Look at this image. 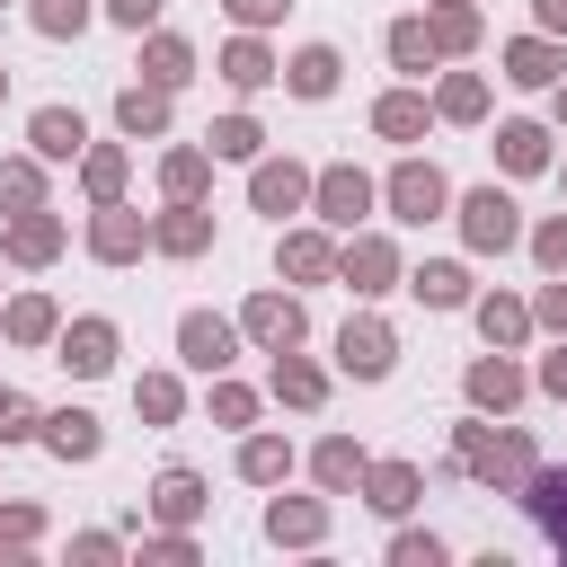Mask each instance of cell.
I'll return each mask as SVG.
<instances>
[{"label": "cell", "instance_id": "47", "mask_svg": "<svg viewBox=\"0 0 567 567\" xmlns=\"http://www.w3.org/2000/svg\"><path fill=\"white\" fill-rule=\"evenodd\" d=\"M230 9H239V18H248V27H257V18H275V9H284V0H230Z\"/></svg>", "mask_w": 567, "mask_h": 567}, {"label": "cell", "instance_id": "32", "mask_svg": "<svg viewBox=\"0 0 567 567\" xmlns=\"http://www.w3.org/2000/svg\"><path fill=\"white\" fill-rule=\"evenodd\" d=\"M284 266H292V275H328V239H292Z\"/></svg>", "mask_w": 567, "mask_h": 567}, {"label": "cell", "instance_id": "16", "mask_svg": "<svg viewBox=\"0 0 567 567\" xmlns=\"http://www.w3.org/2000/svg\"><path fill=\"white\" fill-rule=\"evenodd\" d=\"M514 390H523V381H514V363H478V372H470V399H478V408H505Z\"/></svg>", "mask_w": 567, "mask_h": 567}, {"label": "cell", "instance_id": "3", "mask_svg": "<svg viewBox=\"0 0 567 567\" xmlns=\"http://www.w3.org/2000/svg\"><path fill=\"white\" fill-rule=\"evenodd\" d=\"M390 204H399V221H425V213H434V204H443V177H434V168H416V159H408V168H399V177H390Z\"/></svg>", "mask_w": 567, "mask_h": 567}, {"label": "cell", "instance_id": "15", "mask_svg": "<svg viewBox=\"0 0 567 567\" xmlns=\"http://www.w3.org/2000/svg\"><path fill=\"white\" fill-rule=\"evenodd\" d=\"M346 275H354V292H381V284H390V248H381V239H363V248L346 257Z\"/></svg>", "mask_w": 567, "mask_h": 567}, {"label": "cell", "instance_id": "44", "mask_svg": "<svg viewBox=\"0 0 567 567\" xmlns=\"http://www.w3.org/2000/svg\"><path fill=\"white\" fill-rule=\"evenodd\" d=\"M540 266H567V221H549V230H540Z\"/></svg>", "mask_w": 567, "mask_h": 567}, {"label": "cell", "instance_id": "8", "mask_svg": "<svg viewBox=\"0 0 567 567\" xmlns=\"http://www.w3.org/2000/svg\"><path fill=\"white\" fill-rule=\"evenodd\" d=\"M248 328H257V337H266V346H292V337H301V310H292V301H275V292H266V301H248Z\"/></svg>", "mask_w": 567, "mask_h": 567}, {"label": "cell", "instance_id": "39", "mask_svg": "<svg viewBox=\"0 0 567 567\" xmlns=\"http://www.w3.org/2000/svg\"><path fill=\"white\" fill-rule=\"evenodd\" d=\"M239 470H248V478H284V443H248Z\"/></svg>", "mask_w": 567, "mask_h": 567}, {"label": "cell", "instance_id": "4", "mask_svg": "<svg viewBox=\"0 0 567 567\" xmlns=\"http://www.w3.org/2000/svg\"><path fill=\"white\" fill-rule=\"evenodd\" d=\"M337 354H346V372H363V381H372V372H390V328H372V319H363V328H346V337H337Z\"/></svg>", "mask_w": 567, "mask_h": 567}, {"label": "cell", "instance_id": "48", "mask_svg": "<svg viewBox=\"0 0 567 567\" xmlns=\"http://www.w3.org/2000/svg\"><path fill=\"white\" fill-rule=\"evenodd\" d=\"M540 381H549V390L567 399V354H549V372H540Z\"/></svg>", "mask_w": 567, "mask_h": 567}, {"label": "cell", "instance_id": "40", "mask_svg": "<svg viewBox=\"0 0 567 567\" xmlns=\"http://www.w3.org/2000/svg\"><path fill=\"white\" fill-rule=\"evenodd\" d=\"M9 328H18V337H44V328H53V310H44V301H18V310H9Z\"/></svg>", "mask_w": 567, "mask_h": 567}, {"label": "cell", "instance_id": "22", "mask_svg": "<svg viewBox=\"0 0 567 567\" xmlns=\"http://www.w3.org/2000/svg\"><path fill=\"white\" fill-rule=\"evenodd\" d=\"M408 496H416V470H372V505L381 514H399Z\"/></svg>", "mask_w": 567, "mask_h": 567}, {"label": "cell", "instance_id": "31", "mask_svg": "<svg viewBox=\"0 0 567 567\" xmlns=\"http://www.w3.org/2000/svg\"><path fill=\"white\" fill-rule=\"evenodd\" d=\"M53 239H62L53 221H18V239H9V248H18V257H53Z\"/></svg>", "mask_w": 567, "mask_h": 567}, {"label": "cell", "instance_id": "11", "mask_svg": "<svg viewBox=\"0 0 567 567\" xmlns=\"http://www.w3.org/2000/svg\"><path fill=\"white\" fill-rule=\"evenodd\" d=\"M319 204H328V221H354V213H363V204H372V186H363V177H354V168H337V177H328V186H319Z\"/></svg>", "mask_w": 567, "mask_h": 567}, {"label": "cell", "instance_id": "9", "mask_svg": "<svg viewBox=\"0 0 567 567\" xmlns=\"http://www.w3.org/2000/svg\"><path fill=\"white\" fill-rule=\"evenodd\" d=\"M186 363L221 372V363H230V328H221V319H186Z\"/></svg>", "mask_w": 567, "mask_h": 567}, {"label": "cell", "instance_id": "42", "mask_svg": "<svg viewBox=\"0 0 567 567\" xmlns=\"http://www.w3.org/2000/svg\"><path fill=\"white\" fill-rule=\"evenodd\" d=\"M142 416H177V390L168 381H142Z\"/></svg>", "mask_w": 567, "mask_h": 567}, {"label": "cell", "instance_id": "19", "mask_svg": "<svg viewBox=\"0 0 567 567\" xmlns=\"http://www.w3.org/2000/svg\"><path fill=\"white\" fill-rule=\"evenodd\" d=\"M133 248H142V221L133 213H106L97 221V257H133Z\"/></svg>", "mask_w": 567, "mask_h": 567}, {"label": "cell", "instance_id": "28", "mask_svg": "<svg viewBox=\"0 0 567 567\" xmlns=\"http://www.w3.org/2000/svg\"><path fill=\"white\" fill-rule=\"evenodd\" d=\"M213 151H230V159H248V151H257V124H248V115H230V124H213Z\"/></svg>", "mask_w": 567, "mask_h": 567}, {"label": "cell", "instance_id": "37", "mask_svg": "<svg viewBox=\"0 0 567 567\" xmlns=\"http://www.w3.org/2000/svg\"><path fill=\"white\" fill-rule=\"evenodd\" d=\"M195 186H204V159L177 151V159H168V195H195Z\"/></svg>", "mask_w": 567, "mask_h": 567}, {"label": "cell", "instance_id": "36", "mask_svg": "<svg viewBox=\"0 0 567 567\" xmlns=\"http://www.w3.org/2000/svg\"><path fill=\"white\" fill-rule=\"evenodd\" d=\"M390 53H399V62H408V71H416V62H425V53H434V35H425V27H399V35H390Z\"/></svg>", "mask_w": 567, "mask_h": 567}, {"label": "cell", "instance_id": "24", "mask_svg": "<svg viewBox=\"0 0 567 567\" xmlns=\"http://www.w3.org/2000/svg\"><path fill=\"white\" fill-rule=\"evenodd\" d=\"M221 71H230L239 89H257V80H275V62H266L257 44H230V62H221Z\"/></svg>", "mask_w": 567, "mask_h": 567}, {"label": "cell", "instance_id": "30", "mask_svg": "<svg viewBox=\"0 0 567 567\" xmlns=\"http://www.w3.org/2000/svg\"><path fill=\"white\" fill-rule=\"evenodd\" d=\"M159 248H204V221H195V213H168V221H159Z\"/></svg>", "mask_w": 567, "mask_h": 567}, {"label": "cell", "instance_id": "14", "mask_svg": "<svg viewBox=\"0 0 567 567\" xmlns=\"http://www.w3.org/2000/svg\"><path fill=\"white\" fill-rule=\"evenodd\" d=\"M53 452H62V461H89V452H97V416H80V408L53 416Z\"/></svg>", "mask_w": 567, "mask_h": 567}, {"label": "cell", "instance_id": "25", "mask_svg": "<svg viewBox=\"0 0 567 567\" xmlns=\"http://www.w3.org/2000/svg\"><path fill=\"white\" fill-rule=\"evenodd\" d=\"M416 292H425V301H443V310H452V301H461V292H470V284H461V266H425V275H416Z\"/></svg>", "mask_w": 567, "mask_h": 567}, {"label": "cell", "instance_id": "23", "mask_svg": "<svg viewBox=\"0 0 567 567\" xmlns=\"http://www.w3.org/2000/svg\"><path fill=\"white\" fill-rule=\"evenodd\" d=\"M151 80H159V89H177V80H186V44H177V35H159V44H151Z\"/></svg>", "mask_w": 567, "mask_h": 567}, {"label": "cell", "instance_id": "27", "mask_svg": "<svg viewBox=\"0 0 567 567\" xmlns=\"http://www.w3.org/2000/svg\"><path fill=\"white\" fill-rule=\"evenodd\" d=\"M416 124H425V106H416V97H381V133H399V142H408Z\"/></svg>", "mask_w": 567, "mask_h": 567}, {"label": "cell", "instance_id": "6", "mask_svg": "<svg viewBox=\"0 0 567 567\" xmlns=\"http://www.w3.org/2000/svg\"><path fill=\"white\" fill-rule=\"evenodd\" d=\"M62 354H71V372H106V363H115V328H106V319H80Z\"/></svg>", "mask_w": 567, "mask_h": 567}, {"label": "cell", "instance_id": "46", "mask_svg": "<svg viewBox=\"0 0 567 567\" xmlns=\"http://www.w3.org/2000/svg\"><path fill=\"white\" fill-rule=\"evenodd\" d=\"M540 319H549V328H567V284H549V292H540Z\"/></svg>", "mask_w": 567, "mask_h": 567}, {"label": "cell", "instance_id": "35", "mask_svg": "<svg viewBox=\"0 0 567 567\" xmlns=\"http://www.w3.org/2000/svg\"><path fill=\"white\" fill-rule=\"evenodd\" d=\"M470 35H478V18H470V9H452V18H443V27H434V44H443V53H461V44H470Z\"/></svg>", "mask_w": 567, "mask_h": 567}, {"label": "cell", "instance_id": "29", "mask_svg": "<svg viewBox=\"0 0 567 567\" xmlns=\"http://www.w3.org/2000/svg\"><path fill=\"white\" fill-rule=\"evenodd\" d=\"M478 106H487L478 80H443V115H478Z\"/></svg>", "mask_w": 567, "mask_h": 567}, {"label": "cell", "instance_id": "49", "mask_svg": "<svg viewBox=\"0 0 567 567\" xmlns=\"http://www.w3.org/2000/svg\"><path fill=\"white\" fill-rule=\"evenodd\" d=\"M540 18H549V27H567V0H540Z\"/></svg>", "mask_w": 567, "mask_h": 567}, {"label": "cell", "instance_id": "1", "mask_svg": "<svg viewBox=\"0 0 567 567\" xmlns=\"http://www.w3.org/2000/svg\"><path fill=\"white\" fill-rule=\"evenodd\" d=\"M461 461L487 470V478H532V452H523L514 434H496V443H487V434H461Z\"/></svg>", "mask_w": 567, "mask_h": 567}, {"label": "cell", "instance_id": "33", "mask_svg": "<svg viewBox=\"0 0 567 567\" xmlns=\"http://www.w3.org/2000/svg\"><path fill=\"white\" fill-rule=\"evenodd\" d=\"M275 390H284V399H301V408H310V399H319V372H310V363H284V372H275Z\"/></svg>", "mask_w": 567, "mask_h": 567}, {"label": "cell", "instance_id": "18", "mask_svg": "<svg viewBox=\"0 0 567 567\" xmlns=\"http://www.w3.org/2000/svg\"><path fill=\"white\" fill-rule=\"evenodd\" d=\"M124 124H133V133H159V124H168V97H159V89H124Z\"/></svg>", "mask_w": 567, "mask_h": 567}, {"label": "cell", "instance_id": "26", "mask_svg": "<svg viewBox=\"0 0 567 567\" xmlns=\"http://www.w3.org/2000/svg\"><path fill=\"white\" fill-rule=\"evenodd\" d=\"M80 18H89L80 0H35V27H44V35H80Z\"/></svg>", "mask_w": 567, "mask_h": 567}, {"label": "cell", "instance_id": "38", "mask_svg": "<svg viewBox=\"0 0 567 567\" xmlns=\"http://www.w3.org/2000/svg\"><path fill=\"white\" fill-rule=\"evenodd\" d=\"M478 319H487V337H496V346H505V337H523V310H514V301H487Z\"/></svg>", "mask_w": 567, "mask_h": 567}, {"label": "cell", "instance_id": "43", "mask_svg": "<svg viewBox=\"0 0 567 567\" xmlns=\"http://www.w3.org/2000/svg\"><path fill=\"white\" fill-rule=\"evenodd\" d=\"M248 408H257L248 390H221V399H213V416H221V425H248Z\"/></svg>", "mask_w": 567, "mask_h": 567}, {"label": "cell", "instance_id": "21", "mask_svg": "<svg viewBox=\"0 0 567 567\" xmlns=\"http://www.w3.org/2000/svg\"><path fill=\"white\" fill-rule=\"evenodd\" d=\"M266 532H275V540H319V505H275Z\"/></svg>", "mask_w": 567, "mask_h": 567}, {"label": "cell", "instance_id": "20", "mask_svg": "<svg viewBox=\"0 0 567 567\" xmlns=\"http://www.w3.org/2000/svg\"><path fill=\"white\" fill-rule=\"evenodd\" d=\"M195 505H204V487H195L186 470H168V478H159V514H168V523H186Z\"/></svg>", "mask_w": 567, "mask_h": 567}, {"label": "cell", "instance_id": "10", "mask_svg": "<svg viewBox=\"0 0 567 567\" xmlns=\"http://www.w3.org/2000/svg\"><path fill=\"white\" fill-rule=\"evenodd\" d=\"M496 151H505V168H540V159H549V133H540V124H505Z\"/></svg>", "mask_w": 567, "mask_h": 567}, {"label": "cell", "instance_id": "50", "mask_svg": "<svg viewBox=\"0 0 567 567\" xmlns=\"http://www.w3.org/2000/svg\"><path fill=\"white\" fill-rule=\"evenodd\" d=\"M0 408H9V390H0Z\"/></svg>", "mask_w": 567, "mask_h": 567}, {"label": "cell", "instance_id": "17", "mask_svg": "<svg viewBox=\"0 0 567 567\" xmlns=\"http://www.w3.org/2000/svg\"><path fill=\"white\" fill-rule=\"evenodd\" d=\"M505 62H514V80H523V89H540V80H558V53H549V44H514Z\"/></svg>", "mask_w": 567, "mask_h": 567}, {"label": "cell", "instance_id": "13", "mask_svg": "<svg viewBox=\"0 0 567 567\" xmlns=\"http://www.w3.org/2000/svg\"><path fill=\"white\" fill-rule=\"evenodd\" d=\"M257 204H266V213H292V204H301V168H292V159H284V168H257Z\"/></svg>", "mask_w": 567, "mask_h": 567}, {"label": "cell", "instance_id": "2", "mask_svg": "<svg viewBox=\"0 0 567 567\" xmlns=\"http://www.w3.org/2000/svg\"><path fill=\"white\" fill-rule=\"evenodd\" d=\"M461 221H470V239H478V248H505V239H514V204H505L496 186H478V195L461 204Z\"/></svg>", "mask_w": 567, "mask_h": 567}, {"label": "cell", "instance_id": "12", "mask_svg": "<svg viewBox=\"0 0 567 567\" xmlns=\"http://www.w3.org/2000/svg\"><path fill=\"white\" fill-rule=\"evenodd\" d=\"M292 89H301V97H328V89H337V53H328V44H310V53L292 62Z\"/></svg>", "mask_w": 567, "mask_h": 567}, {"label": "cell", "instance_id": "45", "mask_svg": "<svg viewBox=\"0 0 567 567\" xmlns=\"http://www.w3.org/2000/svg\"><path fill=\"white\" fill-rule=\"evenodd\" d=\"M106 9H115L124 27H151V18H159V0H106Z\"/></svg>", "mask_w": 567, "mask_h": 567}, {"label": "cell", "instance_id": "5", "mask_svg": "<svg viewBox=\"0 0 567 567\" xmlns=\"http://www.w3.org/2000/svg\"><path fill=\"white\" fill-rule=\"evenodd\" d=\"M532 514H540V532L567 549V470H532Z\"/></svg>", "mask_w": 567, "mask_h": 567}, {"label": "cell", "instance_id": "41", "mask_svg": "<svg viewBox=\"0 0 567 567\" xmlns=\"http://www.w3.org/2000/svg\"><path fill=\"white\" fill-rule=\"evenodd\" d=\"M115 177H124V168H115V151H89V186H97V195H115Z\"/></svg>", "mask_w": 567, "mask_h": 567}, {"label": "cell", "instance_id": "7", "mask_svg": "<svg viewBox=\"0 0 567 567\" xmlns=\"http://www.w3.org/2000/svg\"><path fill=\"white\" fill-rule=\"evenodd\" d=\"M80 142H89V133H80V115H62V106H44V115H35V151H44V159H71Z\"/></svg>", "mask_w": 567, "mask_h": 567}, {"label": "cell", "instance_id": "34", "mask_svg": "<svg viewBox=\"0 0 567 567\" xmlns=\"http://www.w3.org/2000/svg\"><path fill=\"white\" fill-rule=\"evenodd\" d=\"M354 470H363V461H354V443H328V452H319V478H328V487H346Z\"/></svg>", "mask_w": 567, "mask_h": 567}]
</instances>
